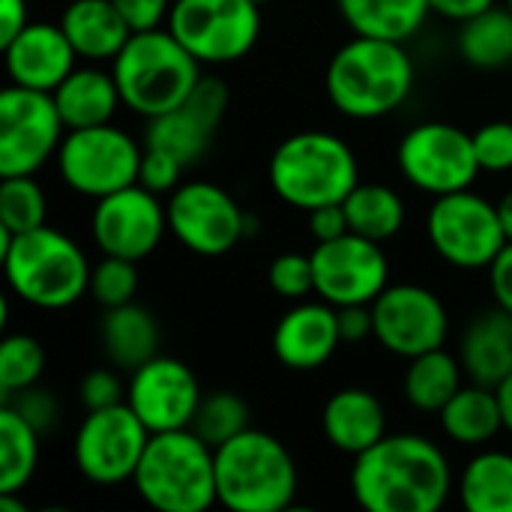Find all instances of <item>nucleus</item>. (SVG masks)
Segmentation results:
<instances>
[{
  "instance_id": "f257e3e1",
  "label": "nucleus",
  "mask_w": 512,
  "mask_h": 512,
  "mask_svg": "<svg viewBox=\"0 0 512 512\" xmlns=\"http://www.w3.org/2000/svg\"><path fill=\"white\" fill-rule=\"evenodd\" d=\"M453 489V471L438 444L423 435H384L354 456L351 492L369 512H438Z\"/></svg>"
},
{
  "instance_id": "f03ea898",
  "label": "nucleus",
  "mask_w": 512,
  "mask_h": 512,
  "mask_svg": "<svg viewBox=\"0 0 512 512\" xmlns=\"http://www.w3.org/2000/svg\"><path fill=\"white\" fill-rule=\"evenodd\" d=\"M324 87L336 111L354 120H378L393 114L414 90V60L405 42L354 36L345 42L324 75Z\"/></svg>"
},
{
  "instance_id": "7ed1b4c3",
  "label": "nucleus",
  "mask_w": 512,
  "mask_h": 512,
  "mask_svg": "<svg viewBox=\"0 0 512 512\" xmlns=\"http://www.w3.org/2000/svg\"><path fill=\"white\" fill-rule=\"evenodd\" d=\"M0 261L9 291L36 309H66L90 291L87 255L48 225L9 234L0 228Z\"/></svg>"
},
{
  "instance_id": "20e7f679",
  "label": "nucleus",
  "mask_w": 512,
  "mask_h": 512,
  "mask_svg": "<svg viewBox=\"0 0 512 512\" xmlns=\"http://www.w3.org/2000/svg\"><path fill=\"white\" fill-rule=\"evenodd\" d=\"M297 465L288 447L258 429L216 447V495L231 512H282L297 498Z\"/></svg>"
},
{
  "instance_id": "39448f33",
  "label": "nucleus",
  "mask_w": 512,
  "mask_h": 512,
  "mask_svg": "<svg viewBox=\"0 0 512 512\" xmlns=\"http://www.w3.org/2000/svg\"><path fill=\"white\" fill-rule=\"evenodd\" d=\"M111 63L123 105L147 120L183 105L201 81V63L162 27L132 33Z\"/></svg>"
},
{
  "instance_id": "423d86ee",
  "label": "nucleus",
  "mask_w": 512,
  "mask_h": 512,
  "mask_svg": "<svg viewBox=\"0 0 512 512\" xmlns=\"http://www.w3.org/2000/svg\"><path fill=\"white\" fill-rule=\"evenodd\" d=\"M132 483L153 510L207 512L219 504L216 450L192 429L150 435Z\"/></svg>"
},
{
  "instance_id": "0eeeda50",
  "label": "nucleus",
  "mask_w": 512,
  "mask_h": 512,
  "mask_svg": "<svg viewBox=\"0 0 512 512\" xmlns=\"http://www.w3.org/2000/svg\"><path fill=\"white\" fill-rule=\"evenodd\" d=\"M267 174L273 192L306 213L324 204H342L360 183L354 150L339 135L321 129L288 135L273 150Z\"/></svg>"
},
{
  "instance_id": "6e6552de",
  "label": "nucleus",
  "mask_w": 512,
  "mask_h": 512,
  "mask_svg": "<svg viewBox=\"0 0 512 512\" xmlns=\"http://www.w3.org/2000/svg\"><path fill=\"white\" fill-rule=\"evenodd\" d=\"M141 147L138 141L111 126L69 129L57 150V171L63 183L87 198H105L117 189L138 183L141 174Z\"/></svg>"
},
{
  "instance_id": "1a4fd4ad",
  "label": "nucleus",
  "mask_w": 512,
  "mask_h": 512,
  "mask_svg": "<svg viewBox=\"0 0 512 512\" xmlns=\"http://www.w3.org/2000/svg\"><path fill=\"white\" fill-rule=\"evenodd\" d=\"M168 30L198 63H234L261 36V6L255 0H174Z\"/></svg>"
},
{
  "instance_id": "9d476101",
  "label": "nucleus",
  "mask_w": 512,
  "mask_h": 512,
  "mask_svg": "<svg viewBox=\"0 0 512 512\" xmlns=\"http://www.w3.org/2000/svg\"><path fill=\"white\" fill-rule=\"evenodd\" d=\"M63 129L51 93L9 84L0 93V177H33L57 156Z\"/></svg>"
},
{
  "instance_id": "9b49d317",
  "label": "nucleus",
  "mask_w": 512,
  "mask_h": 512,
  "mask_svg": "<svg viewBox=\"0 0 512 512\" xmlns=\"http://www.w3.org/2000/svg\"><path fill=\"white\" fill-rule=\"evenodd\" d=\"M426 231L432 249L447 264L462 270L489 267L495 255L507 246L498 204L486 201L471 189L435 198L426 216Z\"/></svg>"
},
{
  "instance_id": "f8f14e48",
  "label": "nucleus",
  "mask_w": 512,
  "mask_h": 512,
  "mask_svg": "<svg viewBox=\"0 0 512 512\" xmlns=\"http://www.w3.org/2000/svg\"><path fill=\"white\" fill-rule=\"evenodd\" d=\"M396 162L411 186L435 198L471 189L483 171L477 162L474 135L441 120L408 129L399 141Z\"/></svg>"
},
{
  "instance_id": "ddd939ff",
  "label": "nucleus",
  "mask_w": 512,
  "mask_h": 512,
  "mask_svg": "<svg viewBox=\"0 0 512 512\" xmlns=\"http://www.w3.org/2000/svg\"><path fill=\"white\" fill-rule=\"evenodd\" d=\"M168 231L189 252L219 258L252 231V219L222 186L210 180H189L171 192Z\"/></svg>"
},
{
  "instance_id": "4468645a",
  "label": "nucleus",
  "mask_w": 512,
  "mask_h": 512,
  "mask_svg": "<svg viewBox=\"0 0 512 512\" xmlns=\"http://www.w3.org/2000/svg\"><path fill=\"white\" fill-rule=\"evenodd\" d=\"M150 432L135 411L120 402L102 411H87L78 426L72 453L78 471L99 486H117L135 477L138 462L147 450Z\"/></svg>"
},
{
  "instance_id": "2eb2a0df",
  "label": "nucleus",
  "mask_w": 512,
  "mask_h": 512,
  "mask_svg": "<svg viewBox=\"0 0 512 512\" xmlns=\"http://www.w3.org/2000/svg\"><path fill=\"white\" fill-rule=\"evenodd\" d=\"M315 294L330 306L375 303L390 285V261L381 243L354 231L312 249Z\"/></svg>"
},
{
  "instance_id": "dca6fc26",
  "label": "nucleus",
  "mask_w": 512,
  "mask_h": 512,
  "mask_svg": "<svg viewBox=\"0 0 512 512\" xmlns=\"http://www.w3.org/2000/svg\"><path fill=\"white\" fill-rule=\"evenodd\" d=\"M168 207L144 183H132L105 198H96L90 216L93 243L102 255H117L129 261L147 258L165 237Z\"/></svg>"
},
{
  "instance_id": "f3484780",
  "label": "nucleus",
  "mask_w": 512,
  "mask_h": 512,
  "mask_svg": "<svg viewBox=\"0 0 512 512\" xmlns=\"http://www.w3.org/2000/svg\"><path fill=\"white\" fill-rule=\"evenodd\" d=\"M375 339L396 357H420L444 348L450 315L441 297L423 285H387L372 303Z\"/></svg>"
},
{
  "instance_id": "a211bd4d",
  "label": "nucleus",
  "mask_w": 512,
  "mask_h": 512,
  "mask_svg": "<svg viewBox=\"0 0 512 512\" xmlns=\"http://www.w3.org/2000/svg\"><path fill=\"white\" fill-rule=\"evenodd\" d=\"M201 399L195 372L186 363L159 354L138 366L126 387V405L150 435L192 429Z\"/></svg>"
},
{
  "instance_id": "6ab92c4d",
  "label": "nucleus",
  "mask_w": 512,
  "mask_h": 512,
  "mask_svg": "<svg viewBox=\"0 0 512 512\" xmlns=\"http://www.w3.org/2000/svg\"><path fill=\"white\" fill-rule=\"evenodd\" d=\"M225 111H228V87L219 78L201 75V81L195 84V90L186 96L183 105L147 120L144 144L174 153L189 168L207 153Z\"/></svg>"
},
{
  "instance_id": "aec40b11",
  "label": "nucleus",
  "mask_w": 512,
  "mask_h": 512,
  "mask_svg": "<svg viewBox=\"0 0 512 512\" xmlns=\"http://www.w3.org/2000/svg\"><path fill=\"white\" fill-rule=\"evenodd\" d=\"M6 75L18 87L54 93L75 69V48L60 24L30 21L12 42L3 45Z\"/></svg>"
},
{
  "instance_id": "412c9836",
  "label": "nucleus",
  "mask_w": 512,
  "mask_h": 512,
  "mask_svg": "<svg viewBox=\"0 0 512 512\" xmlns=\"http://www.w3.org/2000/svg\"><path fill=\"white\" fill-rule=\"evenodd\" d=\"M342 345L339 312L327 300L297 303L273 330V354L291 372L321 369Z\"/></svg>"
},
{
  "instance_id": "4be33fe9",
  "label": "nucleus",
  "mask_w": 512,
  "mask_h": 512,
  "mask_svg": "<svg viewBox=\"0 0 512 512\" xmlns=\"http://www.w3.org/2000/svg\"><path fill=\"white\" fill-rule=\"evenodd\" d=\"M321 429L330 447L348 456H360L387 435V411L375 393L348 387L327 399Z\"/></svg>"
},
{
  "instance_id": "5701e85b",
  "label": "nucleus",
  "mask_w": 512,
  "mask_h": 512,
  "mask_svg": "<svg viewBox=\"0 0 512 512\" xmlns=\"http://www.w3.org/2000/svg\"><path fill=\"white\" fill-rule=\"evenodd\" d=\"M60 27L81 60H114L132 36L114 0H72L60 15Z\"/></svg>"
},
{
  "instance_id": "b1692460",
  "label": "nucleus",
  "mask_w": 512,
  "mask_h": 512,
  "mask_svg": "<svg viewBox=\"0 0 512 512\" xmlns=\"http://www.w3.org/2000/svg\"><path fill=\"white\" fill-rule=\"evenodd\" d=\"M462 369L471 381L498 387L512 375V315L492 309L471 321L459 351Z\"/></svg>"
},
{
  "instance_id": "393cba45",
  "label": "nucleus",
  "mask_w": 512,
  "mask_h": 512,
  "mask_svg": "<svg viewBox=\"0 0 512 512\" xmlns=\"http://www.w3.org/2000/svg\"><path fill=\"white\" fill-rule=\"evenodd\" d=\"M51 96L57 102V111L66 129H87V126L111 123L117 105H123L114 72H105L96 66H75Z\"/></svg>"
},
{
  "instance_id": "a878e982",
  "label": "nucleus",
  "mask_w": 512,
  "mask_h": 512,
  "mask_svg": "<svg viewBox=\"0 0 512 512\" xmlns=\"http://www.w3.org/2000/svg\"><path fill=\"white\" fill-rule=\"evenodd\" d=\"M441 429L450 441L462 447H480L489 444L504 429V411L495 387L471 384L462 387L444 408H441Z\"/></svg>"
},
{
  "instance_id": "bb28decb",
  "label": "nucleus",
  "mask_w": 512,
  "mask_h": 512,
  "mask_svg": "<svg viewBox=\"0 0 512 512\" xmlns=\"http://www.w3.org/2000/svg\"><path fill=\"white\" fill-rule=\"evenodd\" d=\"M339 15L357 36L408 42L429 18V0H336Z\"/></svg>"
},
{
  "instance_id": "cd10ccee",
  "label": "nucleus",
  "mask_w": 512,
  "mask_h": 512,
  "mask_svg": "<svg viewBox=\"0 0 512 512\" xmlns=\"http://www.w3.org/2000/svg\"><path fill=\"white\" fill-rule=\"evenodd\" d=\"M102 345H105V354H108V360L114 366L135 372L138 366H144L147 360L156 357V351H159V324L147 309H141L135 303L105 309Z\"/></svg>"
},
{
  "instance_id": "c85d7f7f",
  "label": "nucleus",
  "mask_w": 512,
  "mask_h": 512,
  "mask_svg": "<svg viewBox=\"0 0 512 512\" xmlns=\"http://www.w3.org/2000/svg\"><path fill=\"white\" fill-rule=\"evenodd\" d=\"M459 501L468 512H512V453L474 456L459 477Z\"/></svg>"
},
{
  "instance_id": "c756f323",
  "label": "nucleus",
  "mask_w": 512,
  "mask_h": 512,
  "mask_svg": "<svg viewBox=\"0 0 512 512\" xmlns=\"http://www.w3.org/2000/svg\"><path fill=\"white\" fill-rule=\"evenodd\" d=\"M462 390V360L450 357L444 348L426 351L408 360L405 399L426 414H441V408Z\"/></svg>"
},
{
  "instance_id": "7c9ffc66",
  "label": "nucleus",
  "mask_w": 512,
  "mask_h": 512,
  "mask_svg": "<svg viewBox=\"0 0 512 512\" xmlns=\"http://www.w3.org/2000/svg\"><path fill=\"white\" fill-rule=\"evenodd\" d=\"M459 54L474 69H512V12L507 6H492L459 30Z\"/></svg>"
},
{
  "instance_id": "2f4dec72",
  "label": "nucleus",
  "mask_w": 512,
  "mask_h": 512,
  "mask_svg": "<svg viewBox=\"0 0 512 512\" xmlns=\"http://www.w3.org/2000/svg\"><path fill=\"white\" fill-rule=\"evenodd\" d=\"M342 204L351 231L375 243L396 237L405 225V201L384 183H357Z\"/></svg>"
},
{
  "instance_id": "473e14b6",
  "label": "nucleus",
  "mask_w": 512,
  "mask_h": 512,
  "mask_svg": "<svg viewBox=\"0 0 512 512\" xmlns=\"http://www.w3.org/2000/svg\"><path fill=\"white\" fill-rule=\"evenodd\" d=\"M39 465V432L9 405H0V492H21Z\"/></svg>"
},
{
  "instance_id": "72a5a7b5",
  "label": "nucleus",
  "mask_w": 512,
  "mask_h": 512,
  "mask_svg": "<svg viewBox=\"0 0 512 512\" xmlns=\"http://www.w3.org/2000/svg\"><path fill=\"white\" fill-rule=\"evenodd\" d=\"M246 429H249V405L231 390L204 396L198 405V414L192 420V432L198 438H204L213 450L222 447L225 441L237 438Z\"/></svg>"
},
{
  "instance_id": "f704fd0d",
  "label": "nucleus",
  "mask_w": 512,
  "mask_h": 512,
  "mask_svg": "<svg viewBox=\"0 0 512 512\" xmlns=\"http://www.w3.org/2000/svg\"><path fill=\"white\" fill-rule=\"evenodd\" d=\"M48 216L45 195L33 177H3L0 183V228L24 234L42 228Z\"/></svg>"
},
{
  "instance_id": "c9c22d12",
  "label": "nucleus",
  "mask_w": 512,
  "mask_h": 512,
  "mask_svg": "<svg viewBox=\"0 0 512 512\" xmlns=\"http://www.w3.org/2000/svg\"><path fill=\"white\" fill-rule=\"evenodd\" d=\"M45 351L33 336L12 333L0 342V399L33 387L42 378Z\"/></svg>"
},
{
  "instance_id": "e433bc0d",
  "label": "nucleus",
  "mask_w": 512,
  "mask_h": 512,
  "mask_svg": "<svg viewBox=\"0 0 512 512\" xmlns=\"http://www.w3.org/2000/svg\"><path fill=\"white\" fill-rule=\"evenodd\" d=\"M138 261L129 258H117V255H105L93 273H90V294L96 297L99 306L114 309L123 303H132V297L138 294Z\"/></svg>"
},
{
  "instance_id": "4c0bfd02",
  "label": "nucleus",
  "mask_w": 512,
  "mask_h": 512,
  "mask_svg": "<svg viewBox=\"0 0 512 512\" xmlns=\"http://www.w3.org/2000/svg\"><path fill=\"white\" fill-rule=\"evenodd\" d=\"M270 288L285 297V300H303L315 294V270H312V255L300 252H285L270 264Z\"/></svg>"
},
{
  "instance_id": "58836bf2",
  "label": "nucleus",
  "mask_w": 512,
  "mask_h": 512,
  "mask_svg": "<svg viewBox=\"0 0 512 512\" xmlns=\"http://www.w3.org/2000/svg\"><path fill=\"white\" fill-rule=\"evenodd\" d=\"M474 150L483 171L504 174L512 168V123L492 120L474 132Z\"/></svg>"
},
{
  "instance_id": "ea45409f",
  "label": "nucleus",
  "mask_w": 512,
  "mask_h": 512,
  "mask_svg": "<svg viewBox=\"0 0 512 512\" xmlns=\"http://www.w3.org/2000/svg\"><path fill=\"white\" fill-rule=\"evenodd\" d=\"M3 405H9L12 411H18L39 435L48 432V429H54V423H57V417H60L57 399H54L48 390L36 387V384L18 390V393H12V396H6Z\"/></svg>"
},
{
  "instance_id": "a19ab883",
  "label": "nucleus",
  "mask_w": 512,
  "mask_h": 512,
  "mask_svg": "<svg viewBox=\"0 0 512 512\" xmlns=\"http://www.w3.org/2000/svg\"><path fill=\"white\" fill-rule=\"evenodd\" d=\"M183 171H186V165H183L174 153L159 150V147H144L138 183H144V186L153 189L156 195H159V192H174V189L180 186Z\"/></svg>"
},
{
  "instance_id": "79ce46f5",
  "label": "nucleus",
  "mask_w": 512,
  "mask_h": 512,
  "mask_svg": "<svg viewBox=\"0 0 512 512\" xmlns=\"http://www.w3.org/2000/svg\"><path fill=\"white\" fill-rule=\"evenodd\" d=\"M81 402L87 411H102V408L126 402V390L111 369H93L81 381Z\"/></svg>"
},
{
  "instance_id": "37998d69",
  "label": "nucleus",
  "mask_w": 512,
  "mask_h": 512,
  "mask_svg": "<svg viewBox=\"0 0 512 512\" xmlns=\"http://www.w3.org/2000/svg\"><path fill=\"white\" fill-rule=\"evenodd\" d=\"M114 6L120 9L132 33H141V30H156L168 18L174 3L171 0H114Z\"/></svg>"
},
{
  "instance_id": "c03bdc74",
  "label": "nucleus",
  "mask_w": 512,
  "mask_h": 512,
  "mask_svg": "<svg viewBox=\"0 0 512 512\" xmlns=\"http://www.w3.org/2000/svg\"><path fill=\"white\" fill-rule=\"evenodd\" d=\"M348 231H351V225H348V216H345V204H324V207L309 210V234L318 243L336 240V237H342Z\"/></svg>"
},
{
  "instance_id": "a18cd8bd",
  "label": "nucleus",
  "mask_w": 512,
  "mask_h": 512,
  "mask_svg": "<svg viewBox=\"0 0 512 512\" xmlns=\"http://www.w3.org/2000/svg\"><path fill=\"white\" fill-rule=\"evenodd\" d=\"M339 333L342 342H363L375 336V318H372V303H354V306H339Z\"/></svg>"
},
{
  "instance_id": "49530a36",
  "label": "nucleus",
  "mask_w": 512,
  "mask_h": 512,
  "mask_svg": "<svg viewBox=\"0 0 512 512\" xmlns=\"http://www.w3.org/2000/svg\"><path fill=\"white\" fill-rule=\"evenodd\" d=\"M489 288H492L495 306L512 315V243L510 240H507V246L495 255V261L489 264Z\"/></svg>"
},
{
  "instance_id": "de8ad7c7",
  "label": "nucleus",
  "mask_w": 512,
  "mask_h": 512,
  "mask_svg": "<svg viewBox=\"0 0 512 512\" xmlns=\"http://www.w3.org/2000/svg\"><path fill=\"white\" fill-rule=\"evenodd\" d=\"M27 24V0H0V48L12 42Z\"/></svg>"
},
{
  "instance_id": "09e8293b",
  "label": "nucleus",
  "mask_w": 512,
  "mask_h": 512,
  "mask_svg": "<svg viewBox=\"0 0 512 512\" xmlns=\"http://www.w3.org/2000/svg\"><path fill=\"white\" fill-rule=\"evenodd\" d=\"M429 6H432V12L435 15H441V18H447V21H468V18H474V15H480V12H486V9H492L495 6V0H429Z\"/></svg>"
},
{
  "instance_id": "8fccbe9b",
  "label": "nucleus",
  "mask_w": 512,
  "mask_h": 512,
  "mask_svg": "<svg viewBox=\"0 0 512 512\" xmlns=\"http://www.w3.org/2000/svg\"><path fill=\"white\" fill-rule=\"evenodd\" d=\"M498 390V399H501V411H504V429L512 435V375L495 387Z\"/></svg>"
},
{
  "instance_id": "3c124183",
  "label": "nucleus",
  "mask_w": 512,
  "mask_h": 512,
  "mask_svg": "<svg viewBox=\"0 0 512 512\" xmlns=\"http://www.w3.org/2000/svg\"><path fill=\"white\" fill-rule=\"evenodd\" d=\"M498 213H501V225H504V234L512 243V189L498 201Z\"/></svg>"
},
{
  "instance_id": "603ef678",
  "label": "nucleus",
  "mask_w": 512,
  "mask_h": 512,
  "mask_svg": "<svg viewBox=\"0 0 512 512\" xmlns=\"http://www.w3.org/2000/svg\"><path fill=\"white\" fill-rule=\"evenodd\" d=\"M255 3H258V6H264V3H267V0H255Z\"/></svg>"
},
{
  "instance_id": "864d4df0",
  "label": "nucleus",
  "mask_w": 512,
  "mask_h": 512,
  "mask_svg": "<svg viewBox=\"0 0 512 512\" xmlns=\"http://www.w3.org/2000/svg\"><path fill=\"white\" fill-rule=\"evenodd\" d=\"M507 9H510V12H512V0H507Z\"/></svg>"
}]
</instances>
